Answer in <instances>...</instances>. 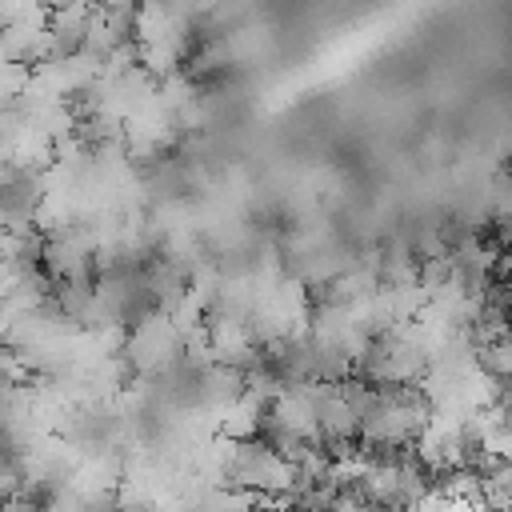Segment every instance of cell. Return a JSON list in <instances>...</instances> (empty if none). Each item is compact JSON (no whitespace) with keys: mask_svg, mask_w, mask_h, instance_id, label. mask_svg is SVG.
Returning a JSON list of instances; mask_svg holds the SVG:
<instances>
[{"mask_svg":"<svg viewBox=\"0 0 512 512\" xmlns=\"http://www.w3.org/2000/svg\"><path fill=\"white\" fill-rule=\"evenodd\" d=\"M476 368H480V372H488V376L508 380V372H512V352H508V340L500 336V340L476 344Z\"/></svg>","mask_w":512,"mask_h":512,"instance_id":"obj_4","label":"cell"},{"mask_svg":"<svg viewBox=\"0 0 512 512\" xmlns=\"http://www.w3.org/2000/svg\"><path fill=\"white\" fill-rule=\"evenodd\" d=\"M184 352V336L176 332L172 316L164 308H148L144 316H136L124 328V344H120V360L128 364L132 376H160L168 372Z\"/></svg>","mask_w":512,"mask_h":512,"instance_id":"obj_1","label":"cell"},{"mask_svg":"<svg viewBox=\"0 0 512 512\" xmlns=\"http://www.w3.org/2000/svg\"><path fill=\"white\" fill-rule=\"evenodd\" d=\"M12 16H16V12H12V0H0V28L12 24Z\"/></svg>","mask_w":512,"mask_h":512,"instance_id":"obj_5","label":"cell"},{"mask_svg":"<svg viewBox=\"0 0 512 512\" xmlns=\"http://www.w3.org/2000/svg\"><path fill=\"white\" fill-rule=\"evenodd\" d=\"M224 480L232 488H248V492H264V496H292L296 464L284 460L260 436H252V440H236V452H232Z\"/></svg>","mask_w":512,"mask_h":512,"instance_id":"obj_2","label":"cell"},{"mask_svg":"<svg viewBox=\"0 0 512 512\" xmlns=\"http://www.w3.org/2000/svg\"><path fill=\"white\" fill-rule=\"evenodd\" d=\"M260 412H264V404H256L252 396L240 392L232 404H224L216 412V432L228 440H252L260 432Z\"/></svg>","mask_w":512,"mask_h":512,"instance_id":"obj_3","label":"cell"}]
</instances>
